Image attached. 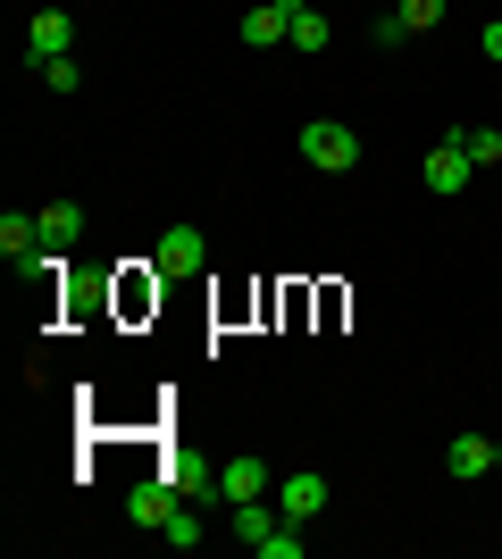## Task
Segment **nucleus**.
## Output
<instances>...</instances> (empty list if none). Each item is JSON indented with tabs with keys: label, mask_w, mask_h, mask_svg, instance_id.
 Masks as SVG:
<instances>
[{
	"label": "nucleus",
	"mask_w": 502,
	"mask_h": 559,
	"mask_svg": "<svg viewBox=\"0 0 502 559\" xmlns=\"http://www.w3.org/2000/svg\"><path fill=\"white\" fill-rule=\"evenodd\" d=\"M302 159L327 167V176H352L360 167V134L343 126V117H311V126H302Z\"/></svg>",
	"instance_id": "f257e3e1"
},
{
	"label": "nucleus",
	"mask_w": 502,
	"mask_h": 559,
	"mask_svg": "<svg viewBox=\"0 0 502 559\" xmlns=\"http://www.w3.org/2000/svg\"><path fill=\"white\" fill-rule=\"evenodd\" d=\"M469 176H478V167H469V151H460L453 134H444V142L428 151V159H419V185H428L435 201H453V192H469Z\"/></svg>",
	"instance_id": "f03ea898"
},
{
	"label": "nucleus",
	"mask_w": 502,
	"mask_h": 559,
	"mask_svg": "<svg viewBox=\"0 0 502 559\" xmlns=\"http://www.w3.org/2000/svg\"><path fill=\"white\" fill-rule=\"evenodd\" d=\"M277 510H285L293 526H311V518L327 510V476H318V467H285V476H277Z\"/></svg>",
	"instance_id": "7ed1b4c3"
},
{
	"label": "nucleus",
	"mask_w": 502,
	"mask_h": 559,
	"mask_svg": "<svg viewBox=\"0 0 502 559\" xmlns=\"http://www.w3.org/2000/svg\"><path fill=\"white\" fill-rule=\"evenodd\" d=\"M293 17H302V0H260V9H243V43L252 50L293 43Z\"/></svg>",
	"instance_id": "20e7f679"
},
{
	"label": "nucleus",
	"mask_w": 502,
	"mask_h": 559,
	"mask_svg": "<svg viewBox=\"0 0 502 559\" xmlns=\"http://www.w3.org/2000/svg\"><path fill=\"white\" fill-rule=\"evenodd\" d=\"M201 259H210L201 226H167V234H160V251H151V267H160V276H192Z\"/></svg>",
	"instance_id": "39448f33"
},
{
	"label": "nucleus",
	"mask_w": 502,
	"mask_h": 559,
	"mask_svg": "<svg viewBox=\"0 0 502 559\" xmlns=\"http://www.w3.org/2000/svg\"><path fill=\"white\" fill-rule=\"evenodd\" d=\"M444 467H453L460 485H478V476H494V467H502V443H494V435H453Z\"/></svg>",
	"instance_id": "423d86ee"
},
{
	"label": "nucleus",
	"mask_w": 502,
	"mask_h": 559,
	"mask_svg": "<svg viewBox=\"0 0 502 559\" xmlns=\"http://www.w3.org/2000/svg\"><path fill=\"white\" fill-rule=\"evenodd\" d=\"M25 50H34V68H43V59H68L75 50V17L68 9H43V17L25 25Z\"/></svg>",
	"instance_id": "0eeeda50"
},
{
	"label": "nucleus",
	"mask_w": 502,
	"mask_h": 559,
	"mask_svg": "<svg viewBox=\"0 0 502 559\" xmlns=\"http://www.w3.org/2000/svg\"><path fill=\"white\" fill-rule=\"evenodd\" d=\"M218 492H226V501H260V492H277V467L243 451V460H226V467H218Z\"/></svg>",
	"instance_id": "6e6552de"
},
{
	"label": "nucleus",
	"mask_w": 502,
	"mask_h": 559,
	"mask_svg": "<svg viewBox=\"0 0 502 559\" xmlns=\"http://www.w3.org/2000/svg\"><path fill=\"white\" fill-rule=\"evenodd\" d=\"M185 510V501H176V485H135L126 492V518H135V526H151V535H167V518Z\"/></svg>",
	"instance_id": "1a4fd4ad"
},
{
	"label": "nucleus",
	"mask_w": 502,
	"mask_h": 559,
	"mask_svg": "<svg viewBox=\"0 0 502 559\" xmlns=\"http://www.w3.org/2000/svg\"><path fill=\"white\" fill-rule=\"evenodd\" d=\"M34 226H43V251H68L75 234H84V217H75V201H43V210H34Z\"/></svg>",
	"instance_id": "9d476101"
},
{
	"label": "nucleus",
	"mask_w": 502,
	"mask_h": 559,
	"mask_svg": "<svg viewBox=\"0 0 502 559\" xmlns=\"http://www.w3.org/2000/svg\"><path fill=\"white\" fill-rule=\"evenodd\" d=\"M277 526H285V510H268V501H235V535L252 543V551H260V543L277 535Z\"/></svg>",
	"instance_id": "9b49d317"
},
{
	"label": "nucleus",
	"mask_w": 502,
	"mask_h": 559,
	"mask_svg": "<svg viewBox=\"0 0 502 559\" xmlns=\"http://www.w3.org/2000/svg\"><path fill=\"white\" fill-rule=\"evenodd\" d=\"M453 142L469 151V167H478V176H486V167H502V134H494V126H453Z\"/></svg>",
	"instance_id": "f8f14e48"
},
{
	"label": "nucleus",
	"mask_w": 502,
	"mask_h": 559,
	"mask_svg": "<svg viewBox=\"0 0 502 559\" xmlns=\"http://www.w3.org/2000/svg\"><path fill=\"white\" fill-rule=\"evenodd\" d=\"M0 251H9V259H34V251H43V226L9 210V217H0Z\"/></svg>",
	"instance_id": "ddd939ff"
},
{
	"label": "nucleus",
	"mask_w": 502,
	"mask_h": 559,
	"mask_svg": "<svg viewBox=\"0 0 502 559\" xmlns=\"http://www.w3.org/2000/svg\"><path fill=\"white\" fill-rule=\"evenodd\" d=\"M327 43H335V25L318 17L311 0H302V17H293V50H302V59H318V50H327Z\"/></svg>",
	"instance_id": "4468645a"
},
{
	"label": "nucleus",
	"mask_w": 502,
	"mask_h": 559,
	"mask_svg": "<svg viewBox=\"0 0 502 559\" xmlns=\"http://www.w3.org/2000/svg\"><path fill=\"white\" fill-rule=\"evenodd\" d=\"M167 543H176V551H201V543H210V526H201L192 510H176V518H167Z\"/></svg>",
	"instance_id": "2eb2a0df"
},
{
	"label": "nucleus",
	"mask_w": 502,
	"mask_h": 559,
	"mask_svg": "<svg viewBox=\"0 0 502 559\" xmlns=\"http://www.w3.org/2000/svg\"><path fill=\"white\" fill-rule=\"evenodd\" d=\"M43 84L50 93H75V84H84V59H75V50L68 59H43Z\"/></svg>",
	"instance_id": "dca6fc26"
},
{
	"label": "nucleus",
	"mask_w": 502,
	"mask_h": 559,
	"mask_svg": "<svg viewBox=\"0 0 502 559\" xmlns=\"http://www.w3.org/2000/svg\"><path fill=\"white\" fill-rule=\"evenodd\" d=\"M394 17H402L410 34H428V25L444 17V0H394Z\"/></svg>",
	"instance_id": "f3484780"
},
{
	"label": "nucleus",
	"mask_w": 502,
	"mask_h": 559,
	"mask_svg": "<svg viewBox=\"0 0 502 559\" xmlns=\"http://www.w3.org/2000/svg\"><path fill=\"white\" fill-rule=\"evenodd\" d=\"M260 559H302V535H293V518H285V526H277V535L260 543Z\"/></svg>",
	"instance_id": "a211bd4d"
},
{
	"label": "nucleus",
	"mask_w": 502,
	"mask_h": 559,
	"mask_svg": "<svg viewBox=\"0 0 502 559\" xmlns=\"http://www.w3.org/2000/svg\"><path fill=\"white\" fill-rule=\"evenodd\" d=\"M369 43H377V50H394V43H410V25H402V17H394V9H385V17H377V25H369Z\"/></svg>",
	"instance_id": "6ab92c4d"
},
{
	"label": "nucleus",
	"mask_w": 502,
	"mask_h": 559,
	"mask_svg": "<svg viewBox=\"0 0 502 559\" xmlns=\"http://www.w3.org/2000/svg\"><path fill=\"white\" fill-rule=\"evenodd\" d=\"M486 59H494V68H502V17L486 25Z\"/></svg>",
	"instance_id": "aec40b11"
}]
</instances>
